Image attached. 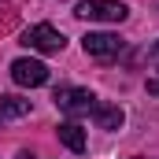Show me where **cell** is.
<instances>
[{"mask_svg": "<svg viewBox=\"0 0 159 159\" xmlns=\"http://www.w3.org/2000/svg\"><path fill=\"white\" fill-rule=\"evenodd\" d=\"M52 100H56V107L67 111L70 119H78V115H93V107H96V96H93L89 89H74V85H59Z\"/></svg>", "mask_w": 159, "mask_h": 159, "instance_id": "obj_1", "label": "cell"}, {"mask_svg": "<svg viewBox=\"0 0 159 159\" xmlns=\"http://www.w3.org/2000/svg\"><path fill=\"white\" fill-rule=\"evenodd\" d=\"M78 19H89V22H126L129 7L119 4V0H85L74 7Z\"/></svg>", "mask_w": 159, "mask_h": 159, "instance_id": "obj_2", "label": "cell"}, {"mask_svg": "<svg viewBox=\"0 0 159 159\" xmlns=\"http://www.w3.org/2000/svg\"><path fill=\"white\" fill-rule=\"evenodd\" d=\"M22 44L26 48H34V52H44V56H52V52H63V34L56 30V26H48V22H37V26H30L26 34H22Z\"/></svg>", "mask_w": 159, "mask_h": 159, "instance_id": "obj_3", "label": "cell"}, {"mask_svg": "<svg viewBox=\"0 0 159 159\" xmlns=\"http://www.w3.org/2000/svg\"><path fill=\"white\" fill-rule=\"evenodd\" d=\"M81 48H85V56H93V59H115L122 48H126V41L119 34H85L81 37Z\"/></svg>", "mask_w": 159, "mask_h": 159, "instance_id": "obj_4", "label": "cell"}, {"mask_svg": "<svg viewBox=\"0 0 159 159\" xmlns=\"http://www.w3.org/2000/svg\"><path fill=\"white\" fill-rule=\"evenodd\" d=\"M11 78H15V85L37 89V85L48 81V67H44L41 59H15V63H11Z\"/></svg>", "mask_w": 159, "mask_h": 159, "instance_id": "obj_5", "label": "cell"}, {"mask_svg": "<svg viewBox=\"0 0 159 159\" xmlns=\"http://www.w3.org/2000/svg\"><path fill=\"white\" fill-rule=\"evenodd\" d=\"M93 119H96V126H100V129H119L122 122H126V115H122L119 104H100V100H96Z\"/></svg>", "mask_w": 159, "mask_h": 159, "instance_id": "obj_6", "label": "cell"}, {"mask_svg": "<svg viewBox=\"0 0 159 159\" xmlns=\"http://www.w3.org/2000/svg\"><path fill=\"white\" fill-rule=\"evenodd\" d=\"M56 133H59V141H63L70 152H85V129H81L78 122H59Z\"/></svg>", "mask_w": 159, "mask_h": 159, "instance_id": "obj_7", "label": "cell"}, {"mask_svg": "<svg viewBox=\"0 0 159 159\" xmlns=\"http://www.w3.org/2000/svg\"><path fill=\"white\" fill-rule=\"evenodd\" d=\"M30 115V100L22 96H0V122L4 119H26Z\"/></svg>", "mask_w": 159, "mask_h": 159, "instance_id": "obj_8", "label": "cell"}, {"mask_svg": "<svg viewBox=\"0 0 159 159\" xmlns=\"http://www.w3.org/2000/svg\"><path fill=\"white\" fill-rule=\"evenodd\" d=\"M148 63H152V67H156V70H159V41H156V44H152V48H148Z\"/></svg>", "mask_w": 159, "mask_h": 159, "instance_id": "obj_9", "label": "cell"}, {"mask_svg": "<svg viewBox=\"0 0 159 159\" xmlns=\"http://www.w3.org/2000/svg\"><path fill=\"white\" fill-rule=\"evenodd\" d=\"M148 93H152V96H159V78H148Z\"/></svg>", "mask_w": 159, "mask_h": 159, "instance_id": "obj_10", "label": "cell"}, {"mask_svg": "<svg viewBox=\"0 0 159 159\" xmlns=\"http://www.w3.org/2000/svg\"><path fill=\"white\" fill-rule=\"evenodd\" d=\"M15 159H34V156H30V152H19V156H15Z\"/></svg>", "mask_w": 159, "mask_h": 159, "instance_id": "obj_11", "label": "cell"}]
</instances>
